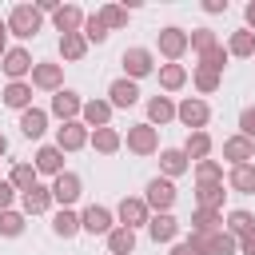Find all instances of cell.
<instances>
[{"instance_id": "cell-1", "label": "cell", "mask_w": 255, "mask_h": 255, "mask_svg": "<svg viewBox=\"0 0 255 255\" xmlns=\"http://www.w3.org/2000/svg\"><path fill=\"white\" fill-rule=\"evenodd\" d=\"M4 24H8V36H16V40H36L40 28H44V12H40L36 4H12L8 16H4Z\"/></svg>"}, {"instance_id": "cell-2", "label": "cell", "mask_w": 255, "mask_h": 255, "mask_svg": "<svg viewBox=\"0 0 255 255\" xmlns=\"http://www.w3.org/2000/svg\"><path fill=\"white\" fill-rule=\"evenodd\" d=\"M120 64H124V76H128V80H135V84H139L143 76H155V72H159L155 52H151V48H139V44H135V48H124Z\"/></svg>"}, {"instance_id": "cell-3", "label": "cell", "mask_w": 255, "mask_h": 255, "mask_svg": "<svg viewBox=\"0 0 255 255\" xmlns=\"http://www.w3.org/2000/svg\"><path fill=\"white\" fill-rule=\"evenodd\" d=\"M155 48H159V56H163L167 64H179V60L187 56V48H191V36H187L183 28H175V24H167V28H159Z\"/></svg>"}, {"instance_id": "cell-4", "label": "cell", "mask_w": 255, "mask_h": 255, "mask_svg": "<svg viewBox=\"0 0 255 255\" xmlns=\"http://www.w3.org/2000/svg\"><path fill=\"white\" fill-rule=\"evenodd\" d=\"M175 120H179L187 131H207L211 108H207V100H199V96H187V100H179V104H175Z\"/></svg>"}, {"instance_id": "cell-5", "label": "cell", "mask_w": 255, "mask_h": 255, "mask_svg": "<svg viewBox=\"0 0 255 255\" xmlns=\"http://www.w3.org/2000/svg\"><path fill=\"white\" fill-rule=\"evenodd\" d=\"M124 147H128L131 155H155V151H159V128H151L147 120H143V124H131L128 135H124Z\"/></svg>"}, {"instance_id": "cell-6", "label": "cell", "mask_w": 255, "mask_h": 255, "mask_svg": "<svg viewBox=\"0 0 255 255\" xmlns=\"http://www.w3.org/2000/svg\"><path fill=\"white\" fill-rule=\"evenodd\" d=\"M143 203L151 207V215L171 211V207H175V179H163V175L147 179V187H143Z\"/></svg>"}, {"instance_id": "cell-7", "label": "cell", "mask_w": 255, "mask_h": 255, "mask_svg": "<svg viewBox=\"0 0 255 255\" xmlns=\"http://www.w3.org/2000/svg\"><path fill=\"white\" fill-rule=\"evenodd\" d=\"M147 219H151V207L143 203V195H124L120 199V207H116V223L120 227L139 231V227H147Z\"/></svg>"}, {"instance_id": "cell-8", "label": "cell", "mask_w": 255, "mask_h": 255, "mask_svg": "<svg viewBox=\"0 0 255 255\" xmlns=\"http://www.w3.org/2000/svg\"><path fill=\"white\" fill-rule=\"evenodd\" d=\"M28 84L40 88V92H52V96H56V92L64 88V64H56V60H36Z\"/></svg>"}, {"instance_id": "cell-9", "label": "cell", "mask_w": 255, "mask_h": 255, "mask_svg": "<svg viewBox=\"0 0 255 255\" xmlns=\"http://www.w3.org/2000/svg\"><path fill=\"white\" fill-rule=\"evenodd\" d=\"M80 227L88 231V235H112V227H116V211L112 207H104V203H92V207H84L80 211Z\"/></svg>"}, {"instance_id": "cell-10", "label": "cell", "mask_w": 255, "mask_h": 255, "mask_svg": "<svg viewBox=\"0 0 255 255\" xmlns=\"http://www.w3.org/2000/svg\"><path fill=\"white\" fill-rule=\"evenodd\" d=\"M80 195H84V179H80L76 171H64V175L52 179V199H56V207H76Z\"/></svg>"}, {"instance_id": "cell-11", "label": "cell", "mask_w": 255, "mask_h": 255, "mask_svg": "<svg viewBox=\"0 0 255 255\" xmlns=\"http://www.w3.org/2000/svg\"><path fill=\"white\" fill-rule=\"evenodd\" d=\"M0 68H4V76H8V84H16V80H28L32 76V68H36V60H32V52L28 48H8V56L0 60Z\"/></svg>"}, {"instance_id": "cell-12", "label": "cell", "mask_w": 255, "mask_h": 255, "mask_svg": "<svg viewBox=\"0 0 255 255\" xmlns=\"http://www.w3.org/2000/svg\"><path fill=\"white\" fill-rule=\"evenodd\" d=\"M80 112H84V100H80V92H72V88H60V92L52 96V108H48V116H56L60 124H72V120H80Z\"/></svg>"}, {"instance_id": "cell-13", "label": "cell", "mask_w": 255, "mask_h": 255, "mask_svg": "<svg viewBox=\"0 0 255 255\" xmlns=\"http://www.w3.org/2000/svg\"><path fill=\"white\" fill-rule=\"evenodd\" d=\"M88 139H92V131L84 128V120H72V124H60V128H56V147H60L64 155L88 147Z\"/></svg>"}, {"instance_id": "cell-14", "label": "cell", "mask_w": 255, "mask_h": 255, "mask_svg": "<svg viewBox=\"0 0 255 255\" xmlns=\"http://www.w3.org/2000/svg\"><path fill=\"white\" fill-rule=\"evenodd\" d=\"M223 159L231 163V167H239V163H255V139H247V135H227L223 139Z\"/></svg>"}, {"instance_id": "cell-15", "label": "cell", "mask_w": 255, "mask_h": 255, "mask_svg": "<svg viewBox=\"0 0 255 255\" xmlns=\"http://www.w3.org/2000/svg\"><path fill=\"white\" fill-rule=\"evenodd\" d=\"M32 163H36V171H40V175H52V179L68 171V167H64V151H60L56 143H40V147H36V155H32Z\"/></svg>"}, {"instance_id": "cell-16", "label": "cell", "mask_w": 255, "mask_h": 255, "mask_svg": "<svg viewBox=\"0 0 255 255\" xmlns=\"http://www.w3.org/2000/svg\"><path fill=\"white\" fill-rule=\"evenodd\" d=\"M108 104H112V108H135V104H139V84L128 80V76L112 80V84H108Z\"/></svg>"}, {"instance_id": "cell-17", "label": "cell", "mask_w": 255, "mask_h": 255, "mask_svg": "<svg viewBox=\"0 0 255 255\" xmlns=\"http://www.w3.org/2000/svg\"><path fill=\"white\" fill-rule=\"evenodd\" d=\"M52 207H56V199H52V187H44V183H36L32 191L20 195V211L24 215H48Z\"/></svg>"}, {"instance_id": "cell-18", "label": "cell", "mask_w": 255, "mask_h": 255, "mask_svg": "<svg viewBox=\"0 0 255 255\" xmlns=\"http://www.w3.org/2000/svg\"><path fill=\"white\" fill-rule=\"evenodd\" d=\"M84 20H88V12L80 4H60V12L52 16V28L60 36H68V32H84Z\"/></svg>"}, {"instance_id": "cell-19", "label": "cell", "mask_w": 255, "mask_h": 255, "mask_svg": "<svg viewBox=\"0 0 255 255\" xmlns=\"http://www.w3.org/2000/svg\"><path fill=\"white\" fill-rule=\"evenodd\" d=\"M112 104L108 100H84V112H80V120H84V128L88 131H96V128H112Z\"/></svg>"}, {"instance_id": "cell-20", "label": "cell", "mask_w": 255, "mask_h": 255, "mask_svg": "<svg viewBox=\"0 0 255 255\" xmlns=\"http://www.w3.org/2000/svg\"><path fill=\"white\" fill-rule=\"evenodd\" d=\"M183 171H191L187 151H183V147H163V151H159V175H163V179H179Z\"/></svg>"}, {"instance_id": "cell-21", "label": "cell", "mask_w": 255, "mask_h": 255, "mask_svg": "<svg viewBox=\"0 0 255 255\" xmlns=\"http://www.w3.org/2000/svg\"><path fill=\"white\" fill-rule=\"evenodd\" d=\"M147 235H151V243H175V239H179V219H175L171 211L151 215V219H147Z\"/></svg>"}, {"instance_id": "cell-22", "label": "cell", "mask_w": 255, "mask_h": 255, "mask_svg": "<svg viewBox=\"0 0 255 255\" xmlns=\"http://www.w3.org/2000/svg\"><path fill=\"white\" fill-rule=\"evenodd\" d=\"M0 104H4V108H12V112H28V108H32V84H28V80L4 84V92H0Z\"/></svg>"}, {"instance_id": "cell-23", "label": "cell", "mask_w": 255, "mask_h": 255, "mask_svg": "<svg viewBox=\"0 0 255 255\" xmlns=\"http://www.w3.org/2000/svg\"><path fill=\"white\" fill-rule=\"evenodd\" d=\"M44 131H48V108H28V112H20V135L24 139H44Z\"/></svg>"}, {"instance_id": "cell-24", "label": "cell", "mask_w": 255, "mask_h": 255, "mask_svg": "<svg viewBox=\"0 0 255 255\" xmlns=\"http://www.w3.org/2000/svg\"><path fill=\"white\" fill-rule=\"evenodd\" d=\"M88 147L100 151V155H116V151L124 147V131H120V128H96L92 139H88Z\"/></svg>"}, {"instance_id": "cell-25", "label": "cell", "mask_w": 255, "mask_h": 255, "mask_svg": "<svg viewBox=\"0 0 255 255\" xmlns=\"http://www.w3.org/2000/svg\"><path fill=\"white\" fill-rule=\"evenodd\" d=\"M84 227H80V211H72V207H60V211H52V235L56 239H76Z\"/></svg>"}, {"instance_id": "cell-26", "label": "cell", "mask_w": 255, "mask_h": 255, "mask_svg": "<svg viewBox=\"0 0 255 255\" xmlns=\"http://www.w3.org/2000/svg\"><path fill=\"white\" fill-rule=\"evenodd\" d=\"M56 52H60L64 64H80V60L88 56V40H84V32H68V36H60Z\"/></svg>"}, {"instance_id": "cell-27", "label": "cell", "mask_w": 255, "mask_h": 255, "mask_svg": "<svg viewBox=\"0 0 255 255\" xmlns=\"http://www.w3.org/2000/svg\"><path fill=\"white\" fill-rule=\"evenodd\" d=\"M8 183L24 195V191H32L36 183H40V171H36V163H28V159H16L12 163V171H8Z\"/></svg>"}, {"instance_id": "cell-28", "label": "cell", "mask_w": 255, "mask_h": 255, "mask_svg": "<svg viewBox=\"0 0 255 255\" xmlns=\"http://www.w3.org/2000/svg\"><path fill=\"white\" fill-rule=\"evenodd\" d=\"M175 120V100L171 96H151L147 100V124L151 128H163V124H171Z\"/></svg>"}, {"instance_id": "cell-29", "label": "cell", "mask_w": 255, "mask_h": 255, "mask_svg": "<svg viewBox=\"0 0 255 255\" xmlns=\"http://www.w3.org/2000/svg\"><path fill=\"white\" fill-rule=\"evenodd\" d=\"M211 147H215V139H211L207 131H187V139H183V151H187L191 167H195L199 159H211Z\"/></svg>"}, {"instance_id": "cell-30", "label": "cell", "mask_w": 255, "mask_h": 255, "mask_svg": "<svg viewBox=\"0 0 255 255\" xmlns=\"http://www.w3.org/2000/svg\"><path fill=\"white\" fill-rule=\"evenodd\" d=\"M227 187H231V191H239V195H255V163L227 167Z\"/></svg>"}, {"instance_id": "cell-31", "label": "cell", "mask_w": 255, "mask_h": 255, "mask_svg": "<svg viewBox=\"0 0 255 255\" xmlns=\"http://www.w3.org/2000/svg\"><path fill=\"white\" fill-rule=\"evenodd\" d=\"M223 183H195V207H207V211H223Z\"/></svg>"}, {"instance_id": "cell-32", "label": "cell", "mask_w": 255, "mask_h": 255, "mask_svg": "<svg viewBox=\"0 0 255 255\" xmlns=\"http://www.w3.org/2000/svg\"><path fill=\"white\" fill-rule=\"evenodd\" d=\"M227 56H235V60H255V32H247V28L231 32V36H227Z\"/></svg>"}, {"instance_id": "cell-33", "label": "cell", "mask_w": 255, "mask_h": 255, "mask_svg": "<svg viewBox=\"0 0 255 255\" xmlns=\"http://www.w3.org/2000/svg\"><path fill=\"white\" fill-rule=\"evenodd\" d=\"M191 231H199V235H215V231H223V211L195 207V211H191Z\"/></svg>"}, {"instance_id": "cell-34", "label": "cell", "mask_w": 255, "mask_h": 255, "mask_svg": "<svg viewBox=\"0 0 255 255\" xmlns=\"http://www.w3.org/2000/svg\"><path fill=\"white\" fill-rule=\"evenodd\" d=\"M223 231H231L235 239H243V235H251V231H255V215H251V211H243V207H235V211H227V215H223Z\"/></svg>"}, {"instance_id": "cell-35", "label": "cell", "mask_w": 255, "mask_h": 255, "mask_svg": "<svg viewBox=\"0 0 255 255\" xmlns=\"http://www.w3.org/2000/svg\"><path fill=\"white\" fill-rule=\"evenodd\" d=\"M155 76H159V88H163V92H179V88L191 80L183 64H159V72H155Z\"/></svg>"}, {"instance_id": "cell-36", "label": "cell", "mask_w": 255, "mask_h": 255, "mask_svg": "<svg viewBox=\"0 0 255 255\" xmlns=\"http://www.w3.org/2000/svg\"><path fill=\"white\" fill-rule=\"evenodd\" d=\"M135 251V231L131 227H112V235H108V255H131Z\"/></svg>"}, {"instance_id": "cell-37", "label": "cell", "mask_w": 255, "mask_h": 255, "mask_svg": "<svg viewBox=\"0 0 255 255\" xmlns=\"http://www.w3.org/2000/svg\"><path fill=\"white\" fill-rule=\"evenodd\" d=\"M100 20L108 24V32H120V28H128L131 8H128V4H104V8H100Z\"/></svg>"}, {"instance_id": "cell-38", "label": "cell", "mask_w": 255, "mask_h": 255, "mask_svg": "<svg viewBox=\"0 0 255 255\" xmlns=\"http://www.w3.org/2000/svg\"><path fill=\"white\" fill-rule=\"evenodd\" d=\"M191 84H195V92H199V100H203V96H215V92H219L223 76L211 72V68H195V72H191Z\"/></svg>"}, {"instance_id": "cell-39", "label": "cell", "mask_w": 255, "mask_h": 255, "mask_svg": "<svg viewBox=\"0 0 255 255\" xmlns=\"http://www.w3.org/2000/svg\"><path fill=\"white\" fill-rule=\"evenodd\" d=\"M24 227H28V215L24 211H0V239H16V235H24Z\"/></svg>"}, {"instance_id": "cell-40", "label": "cell", "mask_w": 255, "mask_h": 255, "mask_svg": "<svg viewBox=\"0 0 255 255\" xmlns=\"http://www.w3.org/2000/svg\"><path fill=\"white\" fill-rule=\"evenodd\" d=\"M207 255H239V239L231 231H215L207 239Z\"/></svg>"}, {"instance_id": "cell-41", "label": "cell", "mask_w": 255, "mask_h": 255, "mask_svg": "<svg viewBox=\"0 0 255 255\" xmlns=\"http://www.w3.org/2000/svg\"><path fill=\"white\" fill-rule=\"evenodd\" d=\"M112 32H108V24L100 20V12H88V20H84V40L88 44H104Z\"/></svg>"}, {"instance_id": "cell-42", "label": "cell", "mask_w": 255, "mask_h": 255, "mask_svg": "<svg viewBox=\"0 0 255 255\" xmlns=\"http://www.w3.org/2000/svg\"><path fill=\"white\" fill-rule=\"evenodd\" d=\"M227 60H231V56H227V44H215L211 52H203V56H199V64H195V68H211V72H219V76H223Z\"/></svg>"}, {"instance_id": "cell-43", "label": "cell", "mask_w": 255, "mask_h": 255, "mask_svg": "<svg viewBox=\"0 0 255 255\" xmlns=\"http://www.w3.org/2000/svg\"><path fill=\"white\" fill-rule=\"evenodd\" d=\"M195 183H223V163L219 159H199L195 163Z\"/></svg>"}, {"instance_id": "cell-44", "label": "cell", "mask_w": 255, "mask_h": 255, "mask_svg": "<svg viewBox=\"0 0 255 255\" xmlns=\"http://www.w3.org/2000/svg\"><path fill=\"white\" fill-rule=\"evenodd\" d=\"M187 36H191V52H195V56H203V52H211V48L219 44V36H215L211 28H191Z\"/></svg>"}, {"instance_id": "cell-45", "label": "cell", "mask_w": 255, "mask_h": 255, "mask_svg": "<svg viewBox=\"0 0 255 255\" xmlns=\"http://www.w3.org/2000/svg\"><path fill=\"white\" fill-rule=\"evenodd\" d=\"M239 135L255 139V104H247V108L239 112Z\"/></svg>"}, {"instance_id": "cell-46", "label": "cell", "mask_w": 255, "mask_h": 255, "mask_svg": "<svg viewBox=\"0 0 255 255\" xmlns=\"http://www.w3.org/2000/svg\"><path fill=\"white\" fill-rule=\"evenodd\" d=\"M16 195H20V191H16V187H12L8 179H0V211H12V203H16Z\"/></svg>"}, {"instance_id": "cell-47", "label": "cell", "mask_w": 255, "mask_h": 255, "mask_svg": "<svg viewBox=\"0 0 255 255\" xmlns=\"http://www.w3.org/2000/svg\"><path fill=\"white\" fill-rule=\"evenodd\" d=\"M199 8H203L207 16H223V12H227V0H203Z\"/></svg>"}, {"instance_id": "cell-48", "label": "cell", "mask_w": 255, "mask_h": 255, "mask_svg": "<svg viewBox=\"0 0 255 255\" xmlns=\"http://www.w3.org/2000/svg\"><path fill=\"white\" fill-rule=\"evenodd\" d=\"M239 255H255V231L239 239Z\"/></svg>"}, {"instance_id": "cell-49", "label": "cell", "mask_w": 255, "mask_h": 255, "mask_svg": "<svg viewBox=\"0 0 255 255\" xmlns=\"http://www.w3.org/2000/svg\"><path fill=\"white\" fill-rule=\"evenodd\" d=\"M243 28H247V32H255V0L243 8Z\"/></svg>"}, {"instance_id": "cell-50", "label": "cell", "mask_w": 255, "mask_h": 255, "mask_svg": "<svg viewBox=\"0 0 255 255\" xmlns=\"http://www.w3.org/2000/svg\"><path fill=\"white\" fill-rule=\"evenodd\" d=\"M4 56H8V24L0 20V60H4Z\"/></svg>"}, {"instance_id": "cell-51", "label": "cell", "mask_w": 255, "mask_h": 255, "mask_svg": "<svg viewBox=\"0 0 255 255\" xmlns=\"http://www.w3.org/2000/svg\"><path fill=\"white\" fill-rule=\"evenodd\" d=\"M167 255H195V251H191V247H187V239H183V243H171V251H167Z\"/></svg>"}, {"instance_id": "cell-52", "label": "cell", "mask_w": 255, "mask_h": 255, "mask_svg": "<svg viewBox=\"0 0 255 255\" xmlns=\"http://www.w3.org/2000/svg\"><path fill=\"white\" fill-rule=\"evenodd\" d=\"M0 155H8V135L0 131Z\"/></svg>"}]
</instances>
